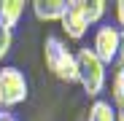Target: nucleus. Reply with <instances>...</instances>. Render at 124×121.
<instances>
[{"label": "nucleus", "instance_id": "f257e3e1", "mask_svg": "<svg viewBox=\"0 0 124 121\" xmlns=\"http://www.w3.org/2000/svg\"><path fill=\"white\" fill-rule=\"evenodd\" d=\"M43 59L46 67L54 78L62 84H76L78 81V67H76V51L68 49V43L57 35H46L43 40Z\"/></svg>", "mask_w": 124, "mask_h": 121}, {"label": "nucleus", "instance_id": "f03ea898", "mask_svg": "<svg viewBox=\"0 0 124 121\" xmlns=\"http://www.w3.org/2000/svg\"><path fill=\"white\" fill-rule=\"evenodd\" d=\"M76 67H78V81L76 84H81V89H84L86 97L100 100L102 89H105V81H108V67L92 54L89 46L76 51Z\"/></svg>", "mask_w": 124, "mask_h": 121}, {"label": "nucleus", "instance_id": "7ed1b4c3", "mask_svg": "<svg viewBox=\"0 0 124 121\" xmlns=\"http://www.w3.org/2000/svg\"><path fill=\"white\" fill-rule=\"evenodd\" d=\"M30 94V84L24 70H19L14 65L0 67V110H11L16 105H22Z\"/></svg>", "mask_w": 124, "mask_h": 121}, {"label": "nucleus", "instance_id": "20e7f679", "mask_svg": "<svg viewBox=\"0 0 124 121\" xmlns=\"http://www.w3.org/2000/svg\"><path fill=\"white\" fill-rule=\"evenodd\" d=\"M89 49H92V54H94L105 67L116 65V59L121 57V32H119V27H113L111 22L97 24Z\"/></svg>", "mask_w": 124, "mask_h": 121}, {"label": "nucleus", "instance_id": "39448f33", "mask_svg": "<svg viewBox=\"0 0 124 121\" xmlns=\"http://www.w3.org/2000/svg\"><path fill=\"white\" fill-rule=\"evenodd\" d=\"M59 27L68 35V40H81L89 32V24H86L84 14H81V8H78V0H68V8H65V14H62V19H59Z\"/></svg>", "mask_w": 124, "mask_h": 121}, {"label": "nucleus", "instance_id": "423d86ee", "mask_svg": "<svg viewBox=\"0 0 124 121\" xmlns=\"http://www.w3.org/2000/svg\"><path fill=\"white\" fill-rule=\"evenodd\" d=\"M30 8H32L38 22H46V24L57 22L59 24L62 14L68 8V0H35V3H30Z\"/></svg>", "mask_w": 124, "mask_h": 121}, {"label": "nucleus", "instance_id": "0eeeda50", "mask_svg": "<svg viewBox=\"0 0 124 121\" xmlns=\"http://www.w3.org/2000/svg\"><path fill=\"white\" fill-rule=\"evenodd\" d=\"M27 6L30 3H24V0H0V24H3L6 30H14L19 22H22Z\"/></svg>", "mask_w": 124, "mask_h": 121}, {"label": "nucleus", "instance_id": "6e6552de", "mask_svg": "<svg viewBox=\"0 0 124 121\" xmlns=\"http://www.w3.org/2000/svg\"><path fill=\"white\" fill-rule=\"evenodd\" d=\"M78 8H81V14H84L89 27L102 24V16L108 14V3L105 0H78Z\"/></svg>", "mask_w": 124, "mask_h": 121}, {"label": "nucleus", "instance_id": "1a4fd4ad", "mask_svg": "<svg viewBox=\"0 0 124 121\" xmlns=\"http://www.w3.org/2000/svg\"><path fill=\"white\" fill-rule=\"evenodd\" d=\"M111 105L113 110H124V65H119L111 78Z\"/></svg>", "mask_w": 124, "mask_h": 121}, {"label": "nucleus", "instance_id": "9d476101", "mask_svg": "<svg viewBox=\"0 0 124 121\" xmlns=\"http://www.w3.org/2000/svg\"><path fill=\"white\" fill-rule=\"evenodd\" d=\"M86 121H116V110H113V105L108 100H94L89 105Z\"/></svg>", "mask_w": 124, "mask_h": 121}, {"label": "nucleus", "instance_id": "9b49d317", "mask_svg": "<svg viewBox=\"0 0 124 121\" xmlns=\"http://www.w3.org/2000/svg\"><path fill=\"white\" fill-rule=\"evenodd\" d=\"M11 46H14V30H6L0 24V62L11 54Z\"/></svg>", "mask_w": 124, "mask_h": 121}, {"label": "nucleus", "instance_id": "f8f14e48", "mask_svg": "<svg viewBox=\"0 0 124 121\" xmlns=\"http://www.w3.org/2000/svg\"><path fill=\"white\" fill-rule=\"evenodd\" d=\"M113 27L124 30V0H119V3H113Z\"/></svg>", "mask_w": 124, "mask_h": 121}, {"label": "nucleus", "instance_id": "ddd939ff", "mask_svg": "<svg viewBox=\"0 0 124 121\" xmlns=\"http://www.w3.org/2000/svg\"><path fill=\"white\" fill-rule=\"evenodd\" d=\"M0 121H19V118H16L11 110H0Z\"/></svg>", "mask_w": 124, "mask_h": 121}, {"label": "nucleus", "instance_id": "4468645a", "mask_svg": "<svg viewBox=\"0 0 124 121\" xmlns=\"http://www.w3.org/2000/svg\"><path fill=\"white\" fill-rule=\"evenodd\" d=\"M121 32V54H124V30H119Z\"/></svg>", "mask_w": 124, "mask_h": 121}]
</instances>
